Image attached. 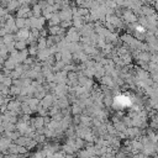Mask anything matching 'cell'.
I'll return each mask as SVG.
<instances>
[{"label":"cell","instance_id":"6da1fadb","mask_svg":"<svg viewBox=\"0 0 158 158\" xmlns=\"http://www.w3.org/2000/svg\"><path fill=\"white\" fill-rule=\"evenodd\" d=\"M53 102H54V96H53V95H44V96L42 98V100H41L40 104H41L42 107L48 109Z\"/></svg>","mask_w":158,"mask_h":158},{"label":"cell","instance_id":"7a4b0ae2","mask_svg":"<svg viewBox=\"0 0 158 158\" xmlns=\"http://www.w3.org/2000/svg\"><path fill=\"white\" fill-rule=\"evenodd\" d=\"M123 19L127 21V22H136L137 21V17H136V15L128 9V10H126L125 12H123Z\"/></svg>","mask_w":158,"mask_h":158},{"label":"cell","instance_id":"3957f363","mask_svg":"<svg viewBox=\"0 0 158 158\" xmlns=\"http://www.w3.org/2000/svg\"><path fill=\"white\" fill-rule=\"evenodd\" d=\"M44 125V121H43V117L40 116V117H36L32 120V126L35 128H42V126Z\"/></svg>","mask_w":158,"mask_h":158},{"label":"cell","instance_id":"277c9868","mask_svg":"<svg viewBox=\"0 0 158 158\" xmlns=\"http://www.w3.org/2000/svg\"><path fill=\"white\" fill-rule=\"evenodd\" d=\"M15 67H16V63L10 58V59H7L5 63H4V69H6V70H14L15 69Z\"/></svg>","mask_w":158,"mask_h":158},{"label":"cell","instance_id":"5b68a950","mask_svg":"<svg viewBox=\"0 0 158 158\" xmlns=\"http://www.w3.org/2000/svg\"><path fill=\"white\" fill-rule=\"evenodd\" d=\"M28 35H30V31H28V30H26V28H20V31L17 32V38H20V40H27Z\"/></svg>","mask_w":158,"mask_h":158},{"label":"cell","instance_id":"8992f818","mask_svg":"<svg viewBox=\"0 0 158 158\" xmlns=\"http://www.w3.org/2000/svg\"><path fill=\"white\" fill-rule=\"evenodd\" d=\"M26 44H27V42H26L25 40H19L17 42H15V49L22 51V49L26 48Z\"/></svg>","mask_w":158,"mask_h":158},{"label":"cell","instance_id":"52a82bcc","mask_svg":"<svg viewBox=\"0 0 158 158\" xmlns=\"http://www.w3.org/2000/svg\"><path fill=\"white\" fill-rule=\"evenodd\" d=\"M46 47H47V43H46V38H43V37H40V38H38V44H37V48H38V51H41V49H46Z\"/></svg>","mask_w":158,"mask_h":158},{"label":"cell","instance_id":"ba28073f","mask_svg":"<svg viewBox=\"0 0 158 158\" xmlns=\"http://www.w3.org/2000/svg\"><path fill=\"white\" fill-rule=\"evenodd\" d=\"M25 20L23 17H19L17 20H15V26L19 28H25Z\"/></svg>","mask_w":158,"mask_h":158},{"label":"cell","instance_id":"9c48e42d","mask_svg":"<svg viewBox=\"0 0 158 158\" xmlns=\"http://www.w3.org/2000/svg\"><path fill=\"white\" fill-rule=\"evenodd\" d=\"M37 49H38V48L35 46V43H32V44H31V47H30V49H28V53H30V54H32V56H35V54H37V52H38Z\"/></svg>","mask_w":158,"mask_h":158},{"label":"cell","instance_id":"30bf717a","mask_svg":"<svg viewBox=\"0 0 158 158\" xmlns=\"http://www.w3.org/2000/svg\"><path fill=\"white\" fill-rule=\"evenodd\" d=\"M1 123H2V115L0 116V125H1Z\"/></svg>","mask_w":158,"mask_h":158},{"label":"cell","instance_id":"8fae6325","mask_svg":"<svg viewBox=\"0 0 158 158\" xmlns=\"http://www.w3.org/2000/svg\"><path fill=\"white\" fill-rule=\"evenodd\" d=\"M2 158H6V157H2Z\"/></svg>","mask_w":158,"mask_h":158}]
</instances>
